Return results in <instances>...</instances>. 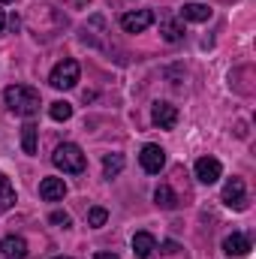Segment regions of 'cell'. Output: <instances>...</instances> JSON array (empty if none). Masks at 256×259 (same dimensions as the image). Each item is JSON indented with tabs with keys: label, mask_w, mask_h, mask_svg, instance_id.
<instances>
[{
	"label": "cell",
	"mask_w": 256,
	"mask_h": 259,
	"mask_svg": "<svg viewBox=\"0 0 256 259\" xmlns=\"http://www.w3.org/2000/svg\"><path fill=\"white\" fill-rule=\"evenodd\" d=\"M9 27H12V30H18V27H21V18H18V15H12V18H9Z\"/></svg>",
	"instance_id": "24"
},
{
	"label": "cell",
	"mask_w": 256,
	"mask_h": 259,
	"mask_svg": "<svg viewBox=\"0 0 256 259\" xmlns=\"http://www.w3.org/2000/svg\"><path fill=\"white\" fill-rule=\"evenodd\" d=\"M223 202L235 211H244L247 208V190H244V181L241 178H229L223 184Z\"/></svg>",
	"instance_id": "5"
},
{
	"label": "cell",
	"mask_w": 256,
	"mask_h": 259,
	"mask_svg": "<svg viewBox=\"0 0 256 259\" xmlns=\"http://www.w3.org/2000/svg\"><path fill=\"white\" fill-rule=\"evenodd\" d=\"M0 3H12V0H0Z\"/></svg>",
	"instance_id": "27"
},
{
	"label": "cell",
	"mask_w": 256,
	"mask_h": 259,
	"mask_svg": "<svg viewBox=\"0 0 256 259\" xmlns=\"http://www.w3.org/2000/svg\"><path fill=\"white\" fill-rule=\"evenodd\" d=\"M220 175H223L220 160H214V157H202V160H196V178H199L202 184H214Z\"/></svg>",
	"instance_id": "9"
},
{
	"label": "cell",
	"mask_w": 256,
	"mask_h": 259,
	"mask_svg": "<svg viewBox=\"0 0 256 259\" xmlns=\"http://www.w3.org/2000/svg\"><path fill=\"white\" fill-rule=\"evenodd\" d=\"M12 205H15V187H12V181L0 172V214L9 211Z\"/></svg>",
	"instance_id": "16"
},
{
	"label": "cell",
	"mask_w": 256,
	"mask_h": 259,
	"mask_svg": "<svg viewBox=\"0 0 256 259\" xmlns=\"http://www.w3.org/2000/svg\"><path fill=\"white\" fill-rule=\"evenodd\" d=\"M121 169H124V154H106V160H103V175H106V178H115V175H121Z\"/></svg>",
	"instance_id": "18"
},
{
	"label": "cell",
	"mask_w": 256,
	"mask_h": 259,
	"mask_svg": "<svg viewBox=\"0 0 256 259\" xmlns=\"http://www.w3.org/2000/svg\"><path fill=\"white\" fill-rule=\"evenodd\" d=\"M55 259H69V256H55Z\"/></svg>",
	"instance_id": "26"
},
{
	"label": "cell",
	"mask_w": 256,
	"mask_h": 259,
	"mask_svg": "<svg viewBox=\"0 0 256 259\" xmlns=\"http://www.w3.org/2000/svg\"><path fill=\"white\" fill-rule=\"evenodd\" d=\"M39 196H42L46 202H58V199H64L66 196L64 178H42V184H39Z\"/></svg>",
	"instance_id": "13"
},
{
	"label": "cell",
	"mask_w": 256,
	"mask_h": 259,
	"mask_svg": "<svg viewBox=\"0 0 256 259\" xmlns=\"http://www.w3.org/2000/svg\"><path fill=\"white\" fill-rule=\"evenodd\" d=\"M154 202H157L160 208H166V211H172V208L178 205V199H175V193H172V187H169V184H160V187H157Z\"/></svg>",
	"instance_id": "19"
},
{
	"label": "cell",
	"mask_w": 256,
	"mask_h": 259,
	"mask_svg": "<svg viewBox=\"0 0 256 259\" xmlns=\"http://www.w3.org/2000/svg\"><path fill=\"white\" fill-rule=\"evenodd\" d=\"M160 33H163L166 42H178V39L184 36V24L175 21V18H163V21H160Z\"/></svg>",
	"instance_id": "15"
},
{
	"label": "cell",
	"mask_w": 256,
	"mask_h": 259,
	"mask_svg": "<svg viewBox=\"0 0 256 259\" xmlns=\"http://www.w3.org/2000/svg\"><path fill=\"white\" fill-rule=\"evenodd\" d=\"M139 163H142V169H145L148 175H157V172L166 166V151H163L160 145H145L142 154H139Z\"/></svg>",
	"instance_id": "6"
},
{
	"label": "cell",
	"mask_w": 256,
	"mask_h": 259,
	"mask_svg": "<svg viewBox=\"0 0 256 259\" xmlns=\"http://www.w3.org/2000/svg\"><path fill=\"white\" fill-rule=\"evenodd\" d=\"M3 103L9 106V112L30 118V115L39 112V91L30 88V84H9L3 91Z\"/></svg>",
	"instance_id": "1"
},
{
	"label": "cell",
	"mask_w": 256,
	"mask_h": 259,
	"mask_svg": "<svg viewBox=\"0 0 256 259\" xmlns=\"http://www.w3.org/2000/svg\"><path fill=\"white\" fill-rule=\"evenodd\" d=\"M106 220H109V211L106 208H91L88 211V226L100 229V226H106Z\"/></svg>",
	"instance_id": "21"
},
{
	"label": "cell",
	"mask_w": 256,
	"mask_h": 259,
	"mask_svg": "<svg viewBox=\"0 0 256 259\" xmlns=\"http://www.w3.org/2000/svg\"><path fill=\"white\" fill-rule=\"evenodd\" d=\"M94 259H121L118 253H109V250H103V253H97Z\"/></svg>",
	"instance_id": "23"
},
{
	"label": "cell",
	"mask_w": 256,
	"mask_h": 259,
	"mask_svg": "<svg viewBox=\"0 0 256 259\" xmlns=\"http://www.w3.org/2000/svg\"><path fill=\"white\" fill-rule=\"evenodd\" d=\"M52 163H55L61 172H69V175H78V172H84V166H88V160H84L81 148H78V145H72V142H64V145H58V148H55Z\"/></svg>",
	"instance_id": "2"
},
{
	"label": "cell",
	"mask_w": 256,
	"mask_h": 259,
	"mask_svg": "<svg viewBox=\"0 0 256 259\" xmlns=\"http://www.w3.org/2000/svg\"><path fill=\"white\" fill-rule=\"evenodd\" d=\"M49 18L55 21V24H52V30H58V27L64 24V15H61L55 6H49V3H39V6H33V9H30V15H27V24L33 27V33H36V36H46V21H49Z\"/></svg>",
	"instance_id": "3"
},
{
	"label": "cell",
	"mask_w": 256,
	"mask_h": 259,
	"mask_svg": "<svg viewBox=\"0 0 256 259\" xmlns=\"http://www.w3.org/2000/svg\"><path fill=\"white\" fill-rule=\"evenodd\" d=\"M151 24H154V12H151V9H136V12L121 15V27H124L127 33H142V30L151 27Z\"/></svg>",
	"instance_id": "8"
},
{
	"label": "cell",
	"mask_w": 256,
	"mask_h": 259,
	"mask_svg": "<svg viewBox=\"0 0 256 259\" xmlns=\"http://www.w3.org/2000/svg\"><path fill=\"white\" fill-rule=\"evenodd\" d=\"M49 220H52L55 226H61V229H69V223H72L66 211H52V217H49Z\"/></svg>",
	"instance_id": "22"
},
{
	"label": "cell",
	"mask_w": 256,
	"mask_h": 259,
	"mask_svg": "<svg viewBox=\"0 0 256 259\" xmlns=\"http://www.w3.org/2000/svg\"><path fill=\"white\" fill-rule=\"evenodd\" d=\"M78 72H81L78 61H72V58H64L61 64L52 69L49 81H52V88H58V91H69V88H75V81H78Z\"/></svg>",
	"instance_id": "4"
},
{
	"label": "cell",
	"mask_w": 256,
	"mask_h": 259,
	"mask_svg": "<svg viewBox=\"0 0 256 259\" xmlns=\"http://www.w3.org/2000/svg\"><path fill=\"white\" fill-rule=\"evenodd\" d=\"M0 30H3V12H0Z\"/></svg>",
	"instance_id": "25"
},
{
	"label": "cell",
	"mask_w": 256,
	"mask_h": 259,
	"mask_svg": "<svg viewBox=\"0 0 256 259\" xmlns=\"http://www.w3.org/2000/svg\"><path fill=\"white\" fill-rule=\"evenodd\" d=\"M49 115H52V121H69L72 118V106L66 100H58V103H52Z\"/></svg>",
	"instance_id": "20"
},
{
	"label": "cell",
	"mask_w": 256,
	"mask_h": 259,
	"mask_svg": "<svg viewBox=\"0 0 256 259\" xmlns=\"http://www.w3.org/2000/svg\"><path fill=\"white\" fill-rule=\"evenodd\" d=\"M223 253H226V256H247V253H250V238H247L244 232H232V235H226V241H223Z\"/></svg>",
	"instance_id": "10"
},
{
	"label": "cell",
	"mask_w": 256,
	"mask_h": 259,
	"mask_svg": "<svg viewBox=\"0 0 256 259\" xmlns=\"http://www.w3.org/2000/svg\"><path fill=\"white\" fill-rule=\"evenodd\" d=\"M151 121H154V127L160 130H172L178 124V109L172 106V103H154V109H151Z\"/></svg>",
	"instance_id": "7"
},
{
	"label": "cell",
	"mask_w": 256,
	"mask_h": 259,
	"mask_svg": "<svg viewBox=\"0 0 256 259\" xmlns=\"http://www.w3.org/2000/svg\"><path fill=\"white\" fill-rule=\"evenodd\" d=\"M36 139H39V127L36 124H24L21 127V148H24V154H36Z\"/></svg>",
	"instance_id": "17"
},
{
	"label": "cell",
	"mask_w": 256,
	"mask_h": 259,
	"mask_svg": "<svg viewBox=\"0 0 256 259\" xmlns=\"http://www.w3.org/2000/svg\"><path fill=\"white\" fill-rule=\"evenodd\" d=\"M0 253L6 259H24L30 250H27V241H24L21 235H6V238L0 241Z\"/></svg>",
	"instance_id": "11"
},
{
	"label": "cell",
	"mask_w": 256,
	"mask_h": 259,
	"mask_svg": "<svg viewBox=\"0 0 256 259\" xmlns=\"http://www.w3.org/2000/svg\"><path fill=\"white\" fill-rule=\"evenodd\" d=\"M211 9L205 3H184L181 6V21H208Z\"/></svg>",
	"instance_id": "14"
},
{
	"label": "cell",
	"mask_w": 256,
	"mask_h": 259,
	"mask_svg": "<svg viewBox=\"0 0 256 259\" xmlns=\"http://www.w3.org/2000/svg\"><path fill=\"white\" fill-rule=\"evenodd\" d=\"M154 250H157V238L151 232H136L133 235V253L139 259H151Z\"/></svg>",
	"instance_id": "12"
}]
</instances>
